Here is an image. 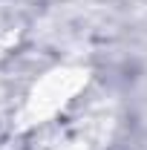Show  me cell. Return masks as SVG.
Listing matches in <instances>:
<instances>
[{
  "instance_id": "6da1fadb",
  "label": "cell",
  "mask_w": 147,
  "mask_h": 150,
  "mask_svg": "<svg viewBox=\"0 0 147 150\" xmlns=\"http://www.w3.org/2000/svg\"><path fill=\"white\" fill-rule=\"evenodd\" d=\"M78 90H81V72H75V69L49 72L40 84H35V90L29 95V110L35 112V115L37 112L40 115H49L58 107H64Z\"/></svg>"
},
{
  "instance_id": "7a4b0ae2",
  "label": "cell",
  "mask_w": 147,
  "mask_h": 150,
  "mask_svg": "<svg viewBox=\"0 0 147 150\" xmlns=\"http://www.w3.org/2000/svg\"><path fill=\"white\" fill-rule=\"evenodd\" d=\"M58 150H84V147H78V144H64V147H58Z\"/></svg>"
}]
</instances>
